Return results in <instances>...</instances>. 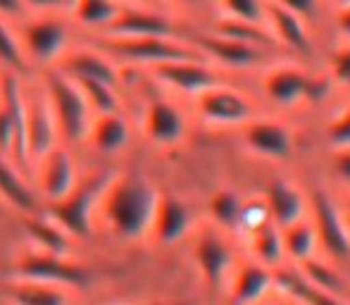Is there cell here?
<instances>
[{
	"label": "cell",
	"mask_w": 350,
	"mask_h": 305,
	"mask_svg": "<svg viewBox=\"0 0 350 305\" xmlns=\"http://www.w3.org/2000/svg\"><path fill=\"white\" fill-rule=\"evenodd\" d=\"M281 243H284L286 253L300 263V260H305V258H312L314 243H317V234H314L312 224H308L305 220H298V222L284 227Z\"/></svg>",
	"instance_id": "obj_31"
},
{
	"label": "cell",
	"mask_w": 350,
	"mask_h": 305,
	"mask_svg": "<svg viewBox=\"0 0 350 305\" xmlns=\"http://www.w3.org/2000/svg\"><path fill=\"white\" fill-rule=\"evenodd\" d=\"M24 220V231H27L29 241L33 243L36 250H46V253H57V255H67L70 250V241L72 236L67 234L51 215H41L36 213H29L22 215Z\"/></svg>",
	"instance_id": "obj_23"
},
{
	"label": "cell",
	"mask_w": 350,
	"mask_h": 305,
	"mask_svg": "<svg viewBox=\"0 0 350 305\" xmlns=\"http://www.w3.org/2000/svg\"><path fill=\"white\" fill-rule=\"evenodd\" d=\"M86 141L100 152H117L129 144V124L122 112L93 115Z\"/></svg>",
	"instance_id": "obj_24"
},
{
	"label": "cell",
	"mask_w": 350,
	"mask_h": 305,
	"mask_svg": "<svg viewBox=\"0 0 350 305\" xmlns=\"http://www.w3.org/2000/svg\"><path fill=\"white\" fill-rule=\"evenodd\" d=\"M243 141L253 152L269 157V160H286L291 155V148H293L291 131L272 120L250 122L243 131Z\"/></svg>",
	"instance_id": "obj_18"
},
{
	"label": "cell",
	"mask_w": 350,
	"mask_h": 305,
	"mask_svg": "<svg viewBox=\"0 0 350 305\" xmlns=\"http://www.w3.org/2000/svg\"><path fill=\"white\" fill-rule=\"evenodd\" d=\"M272 282H277L281 291L288 293L293 301L303 305H346L341 301V296H334V293H327L322 289L312 287L298 272H279L277 277H272Z\"/></svg>",
	"instance_id": "obj_26"
},
{
	"label": "cell",
	"mask_w": 350,
	"mask_h": 305,
	"mask_svg": "<svg viewBox=\"0 0 350 305\" xmlns=\"http://www.w3.org/2000/svg\"><path fill=\"white\" fill-rule=\"evenodd\" d=\"M0 198L22 215L36 213L41 203V196L36 194V189H31V184L19 172V165L8 155H0Z\"/></svg>",
	"instance_id": "obj_20"
},
{
	"label": "cell",
	"mask_w": 350,
	"mask_h": 305,
	"mask_svg": "<svg viewBox=\"0 0 350 305\" xmlns=\"http://www.w3.org/2000/svg\"><path fill=\"white\" fill-rule=\"evenodd\" d=\"M43 93H46L48 105H51V112L55 117L60 139L65 144L86 141L93 112L88 107L79 83L62 70L51 67L46 75V83H43Z\"/></svg>",
	"instance_id": "obj_2"
},
{
	"label": "cell",
	"mask_w": 350,
	"mask_h": 305,
	"mask_svg": "<svg viewBox=\"0 0 350 305\" xmlns=\"http://www.w3.org/2000/svg\"><path fill=\"white\" fill-rule=\"evenodd\" d=\"M77 81V79H74ZM81 88L83 98H86L88 107L93 115H105V112H122L120 103V86H110L103 81H77Z\"/></svg>",
	"instance_id": "obj_34"
},
{
	"label": "cell",
	"mask_w": 350,
	"mask_h": 305,
	"mask_svg": "<svg viewBox=\"0 0 350 305\" xmlns=\"http://www.w3.org/2000/svg\"><path fill=\"white\" fill-rule=\"evenodd\" d=\"M150 72L157 81L167 83V86L176 88V91H181V93H191V96H198L200 91L219 83L217 81V75L203 60L160 62V65H152Z\"/></svg>",
	"instance_id": "obj_14"
},
{
	"label": "cell",
	"mask_w": 350,
	"mask_h": 305,
	"mask_svg": "<svg viewBox=\"0 0 350 305\" xmlns=\"http://www.w3.org/2000/svg\"><path fill=\"white\" fill-rule=\"evenodd\" d=\"M115 172H105V174L91 176L86 181H77V186L65 196V198L48 203V215L60 224L72 239H88L96 227V215L98 203L105 191L107 181Z\"/></svg>",
	"instance_id": "obj_4"
},
{
	"label": "cell",
	"mask_w": 350,
	"mask_h": 305,
	"mask_svg": "<svg viewBox=\"0 0 350 305\" xmlns=\"http://www.w3.org/2000/svg\"><path fill=\"white\" fill-rule=\"evenodd\" d=\"M343 222H346V229H348V234H350V203H348L346 213H343Z\"/></svg>",
	"instance_id": "obj_48"
},
{
	"label": "cell",
	"mask_w": 350,
	"mask_h": 305,
	"mask_svg": "<svg viewBox=\"0 0 350 305\" xmlns=\"http://www.w3.org/2000/svg\"><path fill=\"white\" fill-rule=\"evenodd\" d=\"M193 258L196 265H198L200 274L203 279L208 282L210 289H217L224 279L226 269L231 265V253H229V246L224 243L217 231H203L196 241V248H193Z\"/></svg>",
	"instance_id": "obj_19"
},
{
	"label": "cell",
	"mask_w": 350,
	"mask_h": 305,
	"mask_svg": "<svg viewBox=\"0 0 350 305\" xmlns=\"http://www.w3.org/2000/svg\"><path fill=\"white\" fill-rule=\"evenodd\" d=\"M117 5H143L146 0H115Z\"/></svg>",
	"instance_id": "obj_47"
},
{
	"label": "cell",
	"mask_w": 350,
	"mask_h": 305,
	"mask_svg": "<svg viewBox=\"0 0 350 305\" xmlns=\"http://www.w3.org/2000/svg\"><path fill=\"white\" fill-rule=\"evenodd\" d=\"M3 296L12 305H67V291L51 284L12 279L5 287Z\"/></svg>",
	"instance_id": "obj_25"
},
{
	"label": "cell",
	"mask_w": 350,
	"mask_h": 305,
	"mask_svg": "<svg viewBox=\"0 0 350 305\" xmlns=\"http://www.w3.org/2000/svg\"><path fill=\"white\" fill-rule=\"evenodd\" d=\"M215 34L226 38H236V41H243L250 43V46H258V48H269L274 43V36H269L267 31L260 29V24L255 22H243V19H231L224 17L215 24Z\"/></svg>",
	"instance_id": "obj_30"
},
{
	"label": "cell",
	"mask_w": 350,
	"mask_h": 305,
	"mask_svg": "<svg viewBox=\"0 0 350 305\" xmlns=\"http://www.w3.org/2000/svg\"><path fill=\"white\" fill-rule=\"evenodd\" d=\"M60 144L55 117L43 91H24V155L29 162H38L48 150Z\"/></svg>",
	"instance_id": "obj_7"
},
{
	"label": "cell",
	"mask_w": 350,
	"mask_h": 305,
	"mask_svg": "<svg viewBox=\"0 0 350 305\" xmlns=\"http://www.w3.org/2000/svg\"><path fill=\"white\" fill-rule=\"evenodd\" d=\"M179 3H196V0H179Z\"/></svg>",
	"instance_id": "obj_50"
},
{
	"label": "cell",
	"mask_w": 350,
	"mask_h": 305,
	"mask_svg": "<svg viewBox=\"0 0 350 305\" xmlns=\"http://www.w3.org/2000/svg\"><path fill=\"white\" fill-rule=\"evenodd\" d=\"M346 301H348V305H350V289H346Z\"/></svg>",
	"instance_id": "obj_49"
},
{
	"label": "cell",
	"mask_w": 350,
	"mask_h": 305,
	"mask_svg": "<svg viewBox=\"0 0 350 305\" xmlns=\"http://www.w3.org/2000/svg\"><path fill=\"white\" fill-rule=\"evenodd\" d=\"M334 167H336L338 176H341V179H346L350 184V148L338 150V155L334 157Z\"/></svg>",
	"instance_id": "obj_43"
},
{
	"label": "cell",
	"mask_w": 350,
	"mask_h": 305,
	"mask_svg": "<svg viewBox=\"0 0 350 305\" xmlns=\"http://www.w3.org/2000/svg\"><path fill=\"white\" fill-rule=\"evenodd\" d=\"M265 22L272 29L274 41H281L286 48H291L295 53H310V48H312L310 34L298 14L288 12L279 3L269 0V3H265Z\"/></svg>",
	"instance_id": "obj_21"
},
{
	"label": "cell",
	"mask_w": 350,
	"mask_h": 305,
	"mask_svg": "<svg viewBox=\"0 0 350 305\" xmlns=\"http://www.w3.org/2000/svg\"><path fill=\"white\" fill-rule=\"evenodd\" d=\"M33 165H36L38 172V196H43L48 203H55V200L65 198L79 181L77 167H74L70 150L60 144L53 150H48Z\"/></svg>",
	"instance_id": "obj_10"
},
{
	"label": "cell",
	"mask_w": 350,
	"mask_h": 305,
	"mask_svg": "<svg viewBox=\"0 0 350 305\" xmlns=\"http://www.w3.org/2000/svg\"><path fill=\"white\" fill-rule=\"evenodd\" d=\"M332 72L338 83L350 88V46H343V48H338V51H334Z\"/></svg>",
	"instance_id": "obj_39"
},
{
	"label": "cell",
	"mask_w": 350,
	"mask_h": 305,
	"mask_svg": "<svg viewBox=\"0 0 350 305\" xmlns=\"http://www.w3.org/2000/svg\"><path fill=\"white\" fill-rule=\"evenodd\" d=\"M120 8L122 5H117L115 0H79L72 17L77 19L81 27L103 34L112 24V19L117 17Z\"/></svg>",
	"instance_id": "obj_29"
},
{
	"label": "cell",
	"mask_w": 350,
	"mask_h": 305,
	"mask_svg": "<svg viewBox=\"0 0 350 305\" xmlns=\"http://www.w3.org/2000/svg\"><path fill=\"white\" fill-rule=\"evenodd\" d=\"M327 134L332 146H336V148H350V105L329 124Z\"/></svg>",
	"instance_id": "obj_38"
},
{
	"label": "cell",
	"mask_w": 350,
	"mask_h": 305,
	"mask_svg": "<svg viewBox=\"0 0 350 305\" xmlns=\"http://www.w3.org/2000/svg\"><path fill=\"white\" fill-rule=\"evenodd\" d=\"M189 227H191L189 205L172 194H157L148 234H152V239H155L157 243L170 246V243H176L179 239H184Z\"/></svg>",
	"instance_id": "obj_15"
},
{
	"label": "cell",
	"mask_w": 350,
	"mask_h": 305,
	"mask_svg": "<svg viewBox=\"0 0 350 305\" xmlns=\"http://www.w3.org/2000/svg\"><path fill=\"white\" fill-rule=\"evenodd\" d=\"M77 5H79V0H62V12H65V14H72Z\"/></svg>",
	"instance_id": "obj_45"
},
{
	"label": "cell",
	"mask_w": 350,
	"mask_h": 305,
	"mask_svg": "<svg viewBox=\"0 0 350 305\" xmlns=\"http://www.w3.org/2000/svg\"><path fill=\"white\" fill-rule=\"evenodd\" d=\"M12 279H27V282L51 284L60 289H88L93 274L86 265L74 263L67 255L33 248L12 265Z\"/></svg>",
	"instance_id": "obj_5"
},
{
	"label": "cell",
	"mask_w": 350,
	"mask_h": 305,
	"mask_svg": "<svg viewBox=\"0 0 350 305\" xmlns=\"http://www.w3.org/2000/svg\"><path fill=\"white\" fill-rule=\"evenodd\" d=\"M191 46L200 51L203 55L215 57L217 62L226 67H250L260 62L262 57V48L250 46V43L236 41V38H226L219 34H191Z\"/></svg>",
	"instance_id": "obj_16"
},
{
	"label": "cell",
	"mask_w": 350,
	"mask_h": 305,
	"mask_svg": "<svg viewBox=\"0 0 350 305\" xmlns=\"http://www.w3.org/2000/svg\"><path fill=\"white\" fill-rule=\"evenodd\" d=\"M265 205H267L269 220L277 227H288V224L303 220L305 200L300 191L293 184L284 179H277L267 186V196H265Z\"/></svg>",
	"instance_id": "obj_22"
},
{
	"label": "cell",
	"mask_w": 350,
	"mask_h": 305,
	"mask_svg": "<svg viewBox=\"0 0 350 305\" xmlns=\"http://www.w3.org/2000/svg\"><path fill=\"white\" fill-rule=\"evenodd\" d=\"M248 241H250V250L253 255L260 260V265L265 267H272L281 260L284 255V243H281V231L277 229V224L272 220H267L265 224L255 227L253 231L248 234Z\"/></svg>",
	"instance_id": "obj_28"
},
{
	"label": "cell",
	"mask_w": 350,
	"mask_h": 305,
	"mask_svg": "<svg viewBox=\"0 0 350 305\" xmlns=\"http://www.w3.org/2000/svg\"><path fill=\"white\" fill-rule=\"evenodd\" d=\"M196 107L205 120L215 124H241L250 120V103L239 91L219 83L200 91L196 96Z\"/></svg>",
	"instance_id": "obj_13"
},
{
	"label": "cell",
	"mask_w": 350,
	"mask_h": 305,
	"mask_svg": "<svg viewBox=\"0 0 350 305\" xmlns=\"http://www.w3.org/2000/svg\"><path fill=\"white\" fill-rule=\"evenodd\" d=\"M300 274L305 277V282H310L312 287L322 289L327 293H334V296L346 293V284H343L341 274L334 267H329V265H324L322 260H314V258L300 260Z\"/></svg>",
	"instance_id": "obj_33"
},
{
	"label": "cell",
	"mask_w": 350,
	"mask_h": 305,
	"mask_svg": "<svg viewBox=\"0 0 350 305\" xmlns=\"http://www.w3.org/2000/svg\"><path fill=\"white\" fill-rule=\"evenodd\" d=\"M17 36L29 62L53 67V65H57L62 53L67 51L70 27H67V22L60 17V12L36 14V17L24 19Z\"/></svg>",
	"instance_id": "obj_6"
},
{
	"label": "cell",
	"mask_w": 350,
	"mask_h": 305,
	"mask_svg": "<svg viewBox=\"0 0 350 305\" xmlns=\"http://www.w3.org/2000/svg\"><path fill=\"white\" fill-rule=\"evenodd\" d=\"M27 14L22 0H0V17L3 19H22Z\"/></svg>",
	"instance_id": "obj_42"
},
{
	"label": "cell",
	"mask_w": 350,
	"mask_h": 305,
	"mask_svg": "<svg viewBox=\"0 0 350 305\" xmlns=\"http://www.w3.org/2000/svg\"><path fill=\"white\" fill-rule=\"evenodd\" d=\"M103 34L122 38H179V27L172 17L148 8V5H122L117 17Z\"/></svg>",
	"instance_id": "obj_8"
},
{
	"label": "cell",
	"mask_w": 350,
	"mask_h": 305,
	"mask_svg": "<svg viewBox=\"0 0 350 305\" xmlns=\"http://www.w3.org/2000/svg\"><path fill=\"white\" fill-rule=\"evenodd\" d=\"M226 17L243 19V22L260 24L265 19V3L262 0H221Z\"/></svg>",
	"instance_id": "obj_36"
},
{
	"label": "cell",
	"mask_w": 350,
	"mask_h": 305,
	"mask_svg": "<svg viewBox=\"0 0 350 305\" xmlns=\"http://www.w3.org/2000/svg\"><path fill=\"white\" fill-rule=\"evenodd\" d=\"M100 48L112 60L134 62V65H160V62L172 60H203V53L196 51L191 43H184L181 38H160V36H146V38H122V36H105L100 34L98 41L93 43Z\"/></svg>",
	"instance_id": "obj_3"
},
{
	"label": "cell",
	"mask_w": 350,
	"mask_h": 305,
	"mask_svg": "<svg viewBox=\"0 0 350 305\" xmlns=\"http://www.w3.org/2000/svg\"><path fill=\"white\" fill-rule=\"evenodd\" d=\"M269 287H272V274L265 265H245L231 287V301L234 305H248L258 301Z\"/></svg>",
	"instance_id": "obj_27"
},
{
	"label": "cell",
	"mask_w": 350,
	"mask_h": 305,
	"mask_svg": "<svg viewBox=\"0 0 350 305\" xmlns=\"http://www.w3.org/2000/svg\"><path fill=\"white\" fill-rule=\"evenodd\" d=\"M312 213H314V234L322 246L338 260L350 258V234L338 213L336 203L329 198L327 191L314 189L312 194Z\"/></svg>",
	"instance_id": "obj_11"
},
{
	"label": "cell",
	"mask_w": 350,
	"mask_h": 305,
	"mask_svg": "<svg viewBox=\"0 0 350 305\" xmlns=\"http://www.w3.org/2000/svg\"><path fill=\"white\" fill-rule=\"evenodd\" d=\"M0 65L8 67V72L22 77L29 72V65L31 62L27 60L22 51V43H19V36L10 29L8 19L0 17Z\"/></svg>",
	"instance_id": "obj_32"
},
{
	"label": "cell",
	"mask_w": 350,
	"mask_h": 305,
	"mask_svg": "<svg viewBox=\"0 0 350 305\" xmlns=\"http://www.w3.org/2000/svg\"><path fill=\"white\" fill-rule=\"evenodd\" d=\"M265 93L279 105H293V103L303 101H319L327 93V81L324 79H314L305 75L298 67H274L265 77Z\"/></svg>",
	"instance_id": "obj_9"
},
{
	"label": "cell",
	"mask_w": 350,
	"mask_h": 305,
	"mask_svg": "<svg viewBox=\"0 0 350 305\" xmlns=\"http://www.w3.org/2000/svg\"><path fill=\"white\" fill-rule=\"evenodd\" d=\"M274 3H279L281 8H286L288 12L298 14L300 19L310 17V14L314 12V8H317V0H274Z\"/></svg>",
	"instance_id": "obj_40"
},
{
	"label": "cell",
	"mask_w": 350,
	"mask_h": 305,
	"mask_svg": "<svg viewBox=\"0 0 350 305\" xmlns=\"http://www.w3.org/2000/svg\"><path fill=\"white\" fill-rule=\"evenodd\" d=\"M350 3V0H341V5H348Z\"/></svg>",
	"instance_id": "obj_51"
},
{
	"label": "cell",
	"mask_w": 350,
	"mask_h": 305,
	"mask_svg": "<svg viewBox=\"0 0 350 305\" xmlns=\"http://www.w3.org/2000/svg\"><path fill=\"white\" fill-rule=\"evenodd\" d=\"M241 203L243 200L234 194V191L224 189L217 191L210 198V215L215 217L217 224L221 227H239V215H241Z\"/></svg>",
	"instance_id": "obj_35"
},
{
	"label": "cell",
	"mask_w": 350,
	"mask_h": 305,
	"mask_svg": "<svg viewBox=\"0 0 350 305\" xmlns=\"http://www.w3.org/2000/svg\"><path fill=\"white\" fill-rule=\"evenodd\" d=\"M338 29H341L343 36L350 38V3L341 5V12H338Z\"/></svg>",
	"instance_id": "obj_44"
},
{
	"label": "cell",
	"mask_w": 350,
	"mask_h": 305,
	"mask_svg": "<svg viewBox=\"0 0 350 305\" xmlns=\"http://www.w3.org/2000/svg\"><path fill=\"white\" fill-rule=\"evenodd\" d=\"M139 305H193L189 301H170V303H139Z\"/></svg>",
	"instance_id": "obj_46"
},
{
	"label": "cell",
	"mask_w": 350,
	"mask_h": 305,
	"mask_svg": "<svg viewBox=\"0 0 350 305\" xmlns=\"http://www.w3.org/2000/svg\"><path fill=\"white\" fill-rule=\"evenodd\" d=\"M27 12L48 14V12H62V0H22Z\"/></svg>",
	"instance_id": "obj_41"
},
{
	"label": "cell",
	"mask_w": 350,
	"mask_h": 305,
	"mask_svg": "<svg viewBox=\"0 0 350 305\" xmlns=\"http://www.w3.org/2000/svg\"><path fill=\"white\" fill-rule=\"evenodd\" d=\"M55 67L72 79H77V81H103L110 83V86H120L117 62L96 46L65 51Z\"/></svg>",
	"instance_id": "obj_12"
},
{
	"label": "cell",
	"mask_w": 350,
	"mask_h": 305,
	"mask_svg": "<svg viewBox=\"0 0 350 305\" xmlns=\"http://www.w3.org/2000/svg\"><path fill=\"white\" fill-rule=\"evenodd\" d=\"M269 220L267 205L265 200H248V203H241V215H239V227L250 234L255 227L265 224Z\"/></svg>",
	"instance_id": "obj_37"
},
{
	"label": "cell",
	"mask_w": 350,
	"mask_h": 305,
	"mask_svg": "<svg viewBox=\"0 0 350 305\" xmlns=\"http://www.w3.org/2000/svg\"><path fill=\"white\" fill-rule=\"evenodd\" d=\"M184 117L172 103L155 98L148 103L146 115H143V131L157 146H174L184 136Z\"/></svg>",
	"instance_id": "obj_17"
},
{
	"label": "cell",
	"mask_w": 350,
	"mask_h": 305,
	"mask_svg": "<svg viewBox=\"0 0 350 305\" xmlns=\"http://www.w3.org/2000/svg\"><path fill=\"white\" fill-rule=\"evenodd\" d=\"M157 191L141 174H112L98 203V215L120 239H143L150 229Z\"/></svg>",
	"instance_id": "obj_1"
}]
</instances>
